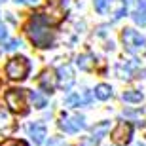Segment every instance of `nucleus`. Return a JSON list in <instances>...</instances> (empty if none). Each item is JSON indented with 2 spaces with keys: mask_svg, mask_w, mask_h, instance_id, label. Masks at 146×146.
Segmentation results:
<instances>
[{
  "mask_svg": "<svg viewBox=\"0 0 146 146\" xmlns=\"http://www.w3.org/2000/svg\"><path fill=\"white\" fill-rule=\"evenodd\" d=\"M27 34L31 38V42L38 48H51V44H53V33L49 31L42 15L31 17V21L27 25Z\"/></svg>",
  "mask_w": 146,
  "mask_h": 146,
  "instance_id": "f257e3e1",
  "label": "nucleus"
},
{
  "mask_svg": "<svg viewBox=\"0 0 146 146\" xmlns=\"http://www.w3.org/2000/svg\"><path fill=\"white\" fill-rule=\"evenodd\" d=\"M31 70V65L25 57H11L6 65V74L10 80H25Z\"/></svg>",
  "mask_w": 146,
  "mask_h": 146,
  "instance_id": "f03ea898",
  "label": "nucleus"
},
{
  "mask_svg": "<svg viewBox=\"0 0 146 146\" xmlns=\"http://www.w3.org/2000/svg\"><path fill=\"white\" fill-rule=\"evenodd\" d=\"M121 42H123L125 49L131 53H139L142 49H146V40L141 33H137L133 29H125L121 33Z\"/></svg>",
  "mask_w": 146,
  "mask_h": 146,
  "instance_id": "7ed1b4c3",
  "label": "nucleus"
},
{
  "mask_svg": "<svg viewBox=\"0 0 146 146\" xmlns=\"http://www.w3.org/2000/svg\"><path fill=\"white\" fill-rule=\"evenodd\" d=\"M6 103H8V106L17 114H27L29 112L25 89H10V91L6 93Z\"/></svg>",
  "mask_w": 146,
  "mask_h": 146,
  "instance_id": "20e7f679",
  "label": "nucleus"
},
{
  "mask_svg": "<svg viewBox=\"0 0 146 146\" xmlns=\"http://www.w3.org/2000/svg\"><path fill=\"white\" fill-rule=\"evenodd\" d=\"M131 137H133V127H131V123H127V121H119L112 131V141L119 146L127 144V142L131 141Z\"/></svg>",
  "mask_w": 146,
  "mask_h": 146,
  "instance_id": "39448f33",
  "label": "nucleus"
},
{
  "mask_svg": "<svg viewBox=\"0 0 146 146\" xmlns=\"http://www.w3.org/2000/svg\"><path fill=\"white\" fill-rule=\"evenodd\" d=\"M59 127L65 133H78L80 129H86V119L74 114V116H63V119L59 121Z\"/></svg>",
  "mask_w": 146,
  "mask_h": 146,
  "instance_id": "423d86ee",
  "label": "nucleus"
},
{
  "mask_svg": "<svg viewBox=\"0 0 146 146\" xmlns=\"http://www.w3.org/2000/svg\"><path fill=\"white\" fill-rule=\"evenodd\" d=\"M57 82L63 89H70L74 86V70L70 65H61L57 68Z\"/></svg>",
  "mask_w": 146,
  "mask_h": 146,
  "instance_id": "0eeeda50",
  "label": "nucleus"
},
{
  "mask_svg": "<svg viewBox=\"0 0 146 146\" xmlns=\"http://www.w3.org/2000/svg\"><path fill=\"white\" fill-rule=\"evenodd\" d=\"M29 131V137L34 141V144L40 146L44 142V139H46V135H48V131H46V125L42 123V121H34V123H31L27 127Z\"/></svg>",
  "mask_w": 146,
  "mask_h": 146,
  "instance_id": "6e6552de",
  "label": "nucleus"
},
{
  "mask_svg": "<svg viewBox=\"0 0 146 146\" xmlns=\"http://www.w3.org/2000/svg\"><path fill=\"white\" fill-rule=\"evenodd\" d=\"M59 82H57V76L53 74V70H44L38 78V86L42 87L46 93H53L55 86H57Z\"/></svg>",
  "mask_w": 146,
  "mask_h": 146,
  "instance_id": "1a4fd4ad",
  "label": "nucleus"
},
{
  "mask_svg": "<svg viewBox=\"0 0 146 146\" xmlns=\"http://www.w3.org/2000/svg\"><path fill=\"white\" fill-rule=\"evenodd\" d=\"M91 103V95L87 91H84L80 95V93H72V95H68L65 101L66 106H70V108H76V106H86V104Z\"/></svg>",
  "mask_w": 146,
  "mask_h": 146,
  "instance_id": "9d476101",
  "label": "nucleus"
},
{
  "mask_svg": "<svg viewBox=\"0 0 146 146\" xmlns=\"http://www.w3.org/2000/svg\"><path fill=\"white\" fill-rule=\"evenodd\" d=\"M15 129V123H13V119H11V116L6 110H0V135H11V131Z\"/></svg>",
  "mask_w": 146,
  "mask_h": 146,
  "instance_id": "9b49d317",
  "label": "nucleus"
},
{
  "mask_svg": "<svg viewBox=\"0 0 146 146\" xmlns=\"http://www.w3.org/2000/svg\"><path fill=\"white\" fill-rule=\"evenodd\" d=\"M133 19L135 23H139L141 27H146V2L144 0H139L137 2V8L133 11Z\"/></svg>",
  "mask_w": 146,
  "mask_h": 146,
  "instance_id": "f8f14e48",
  "label": "nucleus"
},
{
  "mask_svg": "<svg viewBox=\"0 0 146 146\" xmlns=\"http://www.w3.org/2000/svg\"><path fill=\"white\" fill-rule=\"evenodd\" d=\"M137 66L135 61H131V63H119L118 68H116V72H118L119 78H131V74H133V68Z\"/></svg>",
  "mask_w": 146,
  "mask_h": 146,
  "instance_id": "ddd939ff",
  "label": "nucleus"
},
{
  "mask_svg": "<svg viewBox=\"0 0 146 146\" xmlns=\"http://www.w3.org/2000/svg\"><path fill=\"white\" fill-rule=\"evenodd\" d=\"M95 97L99 99V101H106V99L112 97V87L108 86V84H99L97 87H95Z\"/></svg>",
  "mask_w": 146,
  "mask_h": 146,
  "instance_id": "4468645a",
  "label": "nucleus"
},
{
  "mask_svg": "<svg viewBox=\"0 0 146 146\" xmlns=\"http://www.w3.org/2000/svg\"><path fill=\"white\" fill-rule=\"evenodd\" d=\"M108 129H110V123H108V121H101V123H97L95 127H93L91 135L95 137V139H99V141H101V139L108 133Z\"/></svg>",
  "mask_w": 146,
  "mask_h": 146,
  "instance_id": "2eb2a0df",
  "label": "nucleus"
},
{
  "mask_svg": "<svg viewBox=\"0 0 146 146\" xmlns=\"http://www.w3.org/2000/svg\"><path fill=\"white\" fill-rule=\"evenodd\" d=\"M121 99H123L125 103H141L142 99V93L141 91H135V89H129V91H125L123 95H121Z\"/></svg>",
  "mask_w": 146,
  "mask_h": 146,
  "instance_id": "dca6fc26",
  "label": "nucleus"
},
{
  "mask_svg": "<svg viewBox=\"0 0 146 146\" xmlns=\"http://www.w3.org/2000/svg\"><path fill=\"white\" fill-rule=\"evenodd\" d=\"M78 66L84 68V70H91L93 66H95V61H93L91 55H80L78 57Z\"/></svg>",
  "mask_w": 146,
  "mask_h": 146,
  "instance_id": "f3484780",
  "label": "nucleus"
},
{
  "mask_svg": "<svg viewBox=\"0 0 146 146\" xmlns=\"http://www.w3.org/2000/svg\"><path fill=\"white\" fill-rule=\"evenodd\" d=\"M31 101H33V104L36 108H46V99L38 91H31Z\"/></svg>",
  "mask_w": 146,
  "mask_h": 146,
  "instance_id": "a211bd4d",
  "label": "nucleus"
},
{
  "mask_svg": "<svg viewBox=\"0 0 146 146\" xmlns=\"http://www.w3.org/2000/svg\"><path fill=\"white\" fill-rule=\"evenodd\" d=\"M93 4H95V10H97L99 13H104L110 6V0H93Z\"/></svg>",
  "mask_w": 146,
  "mask_h": 146,
  "instance_id": "6ab92c4d",
  "label": "nucleus"
},
{
  "mask_svg": "<svg viewBox=\"0 0 146 146\" xmlns=\"http://www.w3.org/2000/svg\"><path fill=\"white\" fill-rule=\"evenodd\" d=\"M99 142H101V141H99V139H95V137L91 135V137H84V139L80 141V146H97Z\"/></svg>",
  "mask_w": 146,
  "mask_h": 146,
  "instance_id": "aec40b11",
  "label": "nucleus"
},
{
  "mask_svg": "<svg viewBox=\"0 0 146 146\" xmlns=\"http://www.w3.org/2000/svg\"><path fill=\"white\" fill-rule=\"evenodd\" d=\"M19 46H21V42H19V40H10V42L4 46V49H6V51H13V49L19 48Z\"/></svg>",
  "mask_w": 146,
  "mask_h": 146,
  "instance_id": "412c9836",
  "label": "nucleus"
},
{
  "mask_svg": "<svg viewBox=\"0 0 146 146\" xmlns=\"http://www.w3.org/2000/svg\"><path fill=\"white\" fill-rule=\"evenodd\" d=\"M2 146H27L23 141H6Z\"/></svg>",
  "mask_w": 146,
  "mask_h": 146,
  "instance_id": "4be33fe9",
  "label": "nucleus"
},
{
  "mask_svg": "<svg viewBox=\"0 0 146 146\" xmlns=\"http://www.w3.org/2000/svg\"><path fill=\"white\" fill-rule=\"evenodd\" d=\"M17 4L21 2V4H31V6H34V4H38V0H15Z\"/></svg>",
  "mask_w": 146,
  "mask_h": 146,
  "instance_id": "5701e85b",
  "label": "nucleus"
},
{
  "mask_svg": "<svg viewBox=\"0 0 146 146\" xmlns=\"http://www.w3.org/2000/svg\"><path fill=\"white\" fill-rule=\"evenodd\" d=\"M6 38V29H4V25H0V40H4Z\"/></svg>",
  "mask_w": 146,
  "mask_h": 146,
  "instance_id": "b1692460",
  "label": "nucleus"
},
{
  "mask_svg": "<svg viewBox=\"0 0 146 146\" xmlns=\"http://www.w3.org/2000/svg\"><path fill=\"white\" fill-rule=\"evenodd\" d=\"M135 146H146V144H141V142H139V144H135Z\"/></svg>",
  "mask_w": 146,
  "mask_h": 146,
  "instance_id": "393cba45",
  "label": "nucleus"
},
{
  "mask_svg": "<svg viewBox=\"0 0 146 146\" xmlns=\"http://www.w3.org/2000/svg\"><path fill=\"white\" fill-rule=\"evenodd\" d=\"M0 2H6V0H0Z\"/></svg>",
  "mask_w": 146,
  "mask_h": 146,
  "instance_id": "a878e982",
  "label": "nucleus"
}]
</instances>
